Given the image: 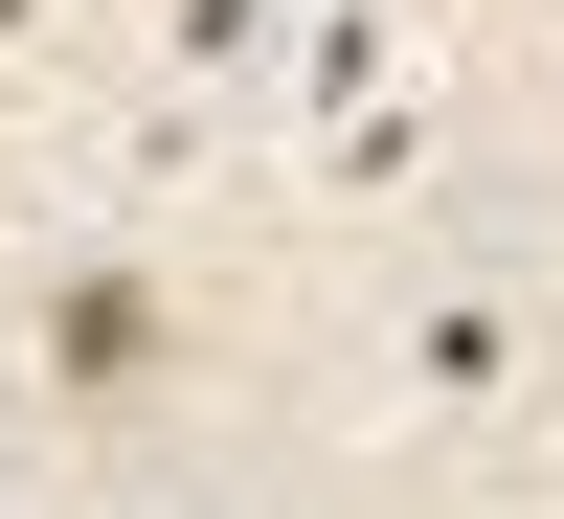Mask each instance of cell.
<instances>
[{"mask_svg":"<svg viewBox=\"0 0 564 519\" xmlns=\"http://www.w3.org/2000/svg\"><path fill=\"white\" fill-rule=\"evenodd\" d=\"M159 385H181V294L159 271H68V294H45V407L113 430V407H159Z\"/></svg>","mask_w":564,"mask_h":519,"instance_id":"obj_1","label":"cell"}]
</instances>
